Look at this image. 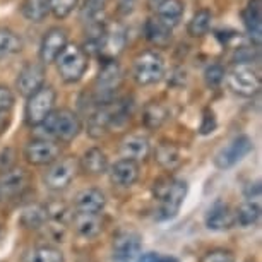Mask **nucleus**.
<instances>
[{"mask_svg": "<svg viewBox=\"0 0 262 262\" xmlns=\"http://www.w3.org/2000/svg\"><path fill=\"white\" fill-rule=\"evenodd\" d=\"M187 194H189V184L185 180H158L155 184V197L158 201L156 220H173L179 214Z\"/></svg>", "mask_w": 262, "mask_h": 262, "instance_id": "f257e3e1", "label": "nucleus"}, {"mask_svg": "<svg viewBox=\"0 0 262 262\" xmlns=\"http://www.w3.org/2000/svg\"><path fill=\"white\" fill-rule=\"evenodd\" d=\"M45 136L50 139L60 141V142H71L79 136L81 132V120L72 110L60 108V110H52V113L45 118L41 123Z\"/></svg>", "mask_w": 262, "mask_h": 262, "instance_id": "f03ea898", "label": "nucleus"}, {"mask_svg": "<svg viewBox=\"0 0 262 262\" xmlns=\"http://www.w3.org/2000/svg\"><path fill=\"white\" fill-rule=\"evenodd\" d=\"M55 62L62 81L72 84L81 81L86 74L88 66H90V55L79 45H66Z\"/></svg>", "mask_w": 262, "mask_h": 262, "instance_id": "7ed1b4c3", "label": "nucleus"}, {"mask_svg": "<svg viewBox=\"0 0 262 262\" xmlns=\"http://www.w3.org/2000/svg\"><path fill=\"white\" fill-rule=\"evenodd\" d=\"M57 93L52 86L43 84L39 90L28 96L26 108H24V118L29 127H39L45 118L50 115L53 106H55Z\"/></svg>", "mask_w": 262, "mask_h": 262, "instance_id": "20e7f679", "label": "nucleus"}, {"mask_svg": "<svg viewBox=\"0 0 262 262\" xmlns=\"http://www.w3.org/2000/svg\"><path fill=\"white\" fill-rule=\"evenodd\" d=\"M225 79L230 90L240 96H254L260 90L259 74L247 62H236L228 74H225Z\"/></svg>", "mask_w": 262, "mask_h": 262, "instance_id": "39448f33", "label": "nucleus"}, {"mask_svg": "<svg viewBox=\"0 0 262 262\" xmlns=\"http://www.w3.org/2000/svg\"><path fill=\"white\" fill-rule=\"evenodd\" d=\"M132 74H134L136 82L141 84V86L155 84L165 74V60H163V57L158 52L146 50L136 57Z\"/></svg>", "mask_w": 262, "mask_h": 262, "instance_id": "423d86ee", "label": "nucleus"}, {"mask_svg": "<svg viewBox=\"0 0 262 262\" xmlns=\"http://www.w3.org/2000/svg\"><path fill=\"white\" fill-rule=\"evenodd\" d=\"M79 163L76 158L69 156L63 158V160H57L50 163V166L47 168L45 175H43V184L48 190L58 192L63 190L71 185V182L76 179Z\"/></svg>", "mask_w": 262, "mask_h": 262, "instance_id": "0eeeda50", "label": "nucleus"}, {"mask_svg": "<svg viewBox=\"0 0 262 262\" xmlns=\"http://www.w3.org/2000/svg\"><path fill=\"white\" fill-rule=\"evenodd\" d=\"M122 82V71L117 60H103V66L100 67V72L96 76L95 82V93L98 103H112L115 91L118 90Z\"/></svg>", "mask_w": 262, "mask_h": 262, "instance_id": "6e6552de", "label": "nucleus"}, {"mask_svg": "<svg viewBox=\"0 0 262 262\" xmlns=\"http://www.w3.org/2000/svg\"><path fill=\"white\" fill-rule=\"evenodd\" d=\"M252 149H254V142H252L249 136H245V134L236 136L228 144L223 146L216 152L214 165L216 168H220V170H230V168H233L235 165H238Z\"/></svg>", "mask_w": 262, "mask_h": 262, "instance_id": "1a4fd4ad", "label": "nucleus"}, {"mask_svg": "<svg viewBox=\"0 0 262 262\" xmlns=\"http://www.w3.org/2000/svg\"><path fill=\"white\" fill-rule=\"evenodd\" d=\"M142 252V238L137 231H120L112 245V262H137Z\"/></svg>", "mask_w": 262, "mask_h": 262, "instance_id": "9d476101", "label": "nucleus"}, {"mask_svg": "<svg viewBox=\"0 0 262 262\" xmlns=\"http://www.w3.org/2000/svg\"><path fill=\"white\" fill-rule=\"evenodd\" d=\"M60 156V146L52 139H33L24 147V158L29 165L34 166H45L50 165Z\"/></svg>", "mask_w": 262, "mask_h": 262, "instance_id": "9b49d317", "label": "nucleus"}, {"mask_svg": "<svg viewBox=\"0 0 262 262\" xmlns=\"http://www.w3.org/2000/svg\"><path fill=\"white\" fill-rule=\"evenodd\" d=\"M127 36L122 26L118 24H112V26L105 28L100 43H98V55L101 60H115L125 48Z\"/></svg>", "mask_w": 262, "mask_h": 262, "instance_id": "f8f14e48", "label": "nucleus"}, {"mask_svg": "<svg viewBox=\"0 0 262 262\" xmlns=\"http://www.w3.org/2000/svg\"><path fill=\"white\" fill-rule=\"evenodd\" d=\"M204 225L211 231H225L235 226V211L223 201L212 202L204 216Z\"/></svg>", "mask_w": 262, "mask_h": 262, "instance_id": "ddd939ff", "label": "nucleus"}, {"mask_svg": "<svg viewBox=\"0 0 262 262\" xmlns=\"http://www.w3.org/2000/svg\"><path fill=\"white\" fill-rule=\"evenodd\" d=\"M67 45V31L63 28H52L45 33L39 47V58L43 63H53Z\"/></svg>", "mask_w": 262, "mask_h": 262, "instance_id": "4468645a", "label": "nucleus"}, {"mask_svg": "<svg viewBox=\"0 0 262 262\" xmlns=\"http://www.w3.org/2000/svg\"><path fill=\"white\" fill-rule=\"evenodd\" d=\"M43 82H45V69H43V66L36 62H28L17 74L16 86L19 93L28 98L36 90H39L43 86Z\"/></svg>", "mask_w": 262, "mask_h": 262, "instance_id": "2eb2a0df", "label": "nucleus"}, {"mask_svg": "<svg viewBox=\"0 0 262 262\" xmlns=\"http://www.w3.org/2000/svg\"><path fill=\"white\" fill-rule=\"evenodd\" d=\"M28 175L21 168H9L6 171H0V199L7 201L16 197L26 189Z\"/></svg>", "mask_w": 262, "mask_h": 262, "instance_id": "dca6fc26", "label": "nucleus"}, {"mask_svg": "<svg viewBox=\"0 0 262 262\" xmlns=\"http://www.w3.org/2000/svg\"><path fill=\"white\" fill-rule=\"evenodd\" d=\"M139 179V163L122 158L110 168V180L113 185L128 189Z\"/></svg>", "mask_w": 262, "mask_h": 262, "instance_id": "f3484780", "label": "nucleus"}, {"mask_svg": "<svg viewBox=\"0 0 262 262\" xmlns=\"http://www.w3.org/2000/svg\"><path fill=\"white\" fill-rule=\"evenodd\" d=\"M72 225H74L76 233L79 236H82V238H86V240L96 238L103 230V223H101L100 216L93 214V212L77 211L76 214L72 216Z\"/></svg>", "mask_w": 262, "mask_h": 262, "instance_id": "a211bd4d", "label": "nucleus"}, {"mask_svg": "<svg viewBox=\"0 0 262 262\" xmlns=\"http://www.w3.org/2000/svg\"><path fill=\"white\" fill-rule=\"evenodd\" d=\"M76 209L81 212H93V214H100L105 209L106 199L105 194L100 189H84L76 195L74 199Z\"/></svg>", "mask_w": 262, "mask_h": 262, "instance_id": "6ab92c4d", "label": "nucleus"}, {"mask_svg": "<svg viewBox=\"0 0 262 262\" xmlns=\"http://www.w3.org/2000/svg\"><path fill=\"white\" fill-rule=\"evenodd\" d=\"M149 151H151V146H149L147 137L139 136V134L127 136L120 144L122 158H127V160H132V161L144 160V158H147V155H149Z\"/></svg>", "mask_w": 262, "mask_h": 262, "instance_id": "aec40b11", "label": "nucleus"}, {"mask_svg": "<svg viewBox=\"0 0 262 262\" xmlns=\"http://www.w3.org/2000/svg\"><path fill=\"white\" fill-rule=\"evenodd\" d=\"M244 24L250 34V38L259 47L262 34V0H250L249 7L244 12Z\"/></svg>", "mask_w": 262, "mask_h": 262, "instance_id": "412c9836", "label": "nucleus"}, {"mask_svg": "<svg viewBox=\"0 0 262 262\" xmlns=\"http://www.w3.org/2000/svg\"><path fill=\"white\" fill-rule=\"evenodd\" d=\"M156 16L158 19L166 24V26H170L171 29L175 26H179L182 17H184V12H185V6L182 0H165V2H161L160 6L156 9Z\"/></svg>", "mask_w": 262, "mask_h": 262, "instance_id": "4be33fe9", "label": "nucleus"}, {"mask_svg": "<svg viewBox=\"0 0 262 262\" xmlns=\"http://www.w3.org/2000/svg\"><path fill=\"white\" fill-rule=\"evenodd\" d=\"M79 166L90 175H103L108 170V156L100 147H91L82 155Z\"/></svg>", "mask_w": 262, "mask_h": 262, "instance_id": "5701e85b", "label": "nucleus"}, {"mask_svg": "<svg viewBox=\"0 0 262 262\" xmlns=\"http://www.w3.org/2000/svg\"><path fill=\"white\" fill-rule=\"evenodd\" d=\"M19 225L26 230H38L41 226H45L48 221V212L45 206L39 204H29L21 211L19 214Z\"/></svg>", "mask_w": 262, "mask_h": 262, "instance_id": "b1692460", "label": "nucleus"}, {"mask_svg": "<svg viewBox=\"0 0 262 262\" xmlns=\"http://www.w3.org/2000/svg\"><path fill=\"white\" fill-rule=\"evenodd\" d=\"M144 33L147 41L152 43L155 47H166L168 43L171 41V28L163 24L160 19H147L146 26H144Z\"/></svg>", "mask_w": 262, "mask_h": 262, "instance_id": "393cba45", "label": "nucleus"}, {"mask_svg": "<svg viewBox=\"0 0 262 262\" xmlns=\"http://www.w3.org/2000/svg\"><path fill=\"white\" fill-rule=\"evenodd\" d=\"M155 161L165 170H175L182 163V152L175 144L171 142H163L156 147L155 151Z\"/></svg>", "mask_w": 262, "mask_h": 262, "instance_id": "a878e982", "label": "nucleus"}, {"mask_svg": "<svg viewBox=\"0 0 262 262\" xmlns=\"http://www.w3.org/2000/svg\"><path fill=\"white\" fill-rule=\"evenodd\" d=\"M259 217H260V202L245 201L235 211V225L242 226V228H250V226L257 225Z\"/></svg>", "mask_w": 262, "mask_h": 262, "instance_id": "bb28decb", "label": "nucleus"}, {"mask_svg": "<svg viewBox=\"0 0 262 262\" xmlns=\"http://www.w3.org/2000/svg\"><path fill=\"white\" fill-rule=\"evenodd\" d=\"M23 50V39L7 28H0V60Z\"/></svg>", "mask_w": 262, "mask_h": 262, "instance_id": "cd10ccee", "label": "nucleus"}, {"mask_svg": "<svg viewBox=\"0 0 262 262\" xmlns=\"http://www.w3.org/2000/svg\"><path fill=\"white\" fill-rule=\"evenodd\" d=\"M166 118H168V110L161 105V103L151 101L144 106V112H142V122H144V125L147 128L161 127Z\"/></svg>", "mask_w": 262, "mask_h": 262, "instance_id": "c85d7f7f", "label": "nucleus"}, {"mask_svg": "<svg viewBox=\"0 0 262 262\" xmlns=\"http://www.w3.org/2000/svg\"><path fill=\"white\" fill-rule=\"evenodd\" d=\"M21 12L28 21L41 23L48 16V12H50L48 0H24Z\"/></svg>", "mask_w": 262, "mask_h": 262, "instance_id": "c756f323", "label": "nucleus"}, {"mask_svg": "<svg viewBox=\"0 0 262 262\" xmlns=\"http://www.w3.org/2000/svg\"><path fill=\"white\" fill-rule=\"evenodd\" d=\"M211 23H212V16L211 12L207 11V9H201V11H197L194 16H192L189 26H187V31L192 38H201L207 34L211 28Z\"/></svg>", "mask_w": 262, "mask_h": 262, "instance_id": "7c9ffc66", "label": "nucleus"}, {"mask_svg": "<svg viewBox=\"0 0 262 262\" xmlns=\"http://www.w3.org/2000/svg\"><path fill=\"white\" fill-rule=\"evenodd\" d=\"M33 260L34 262H66L62 250L57 249V247H53V245L38 247V249L34 250Z\"/></svg>", "mask_w": 262, "mask_h": 262, "instance_id": "2f4dec72", "label": "nucleus"}, {"mask_svg": "<svg viewBox=\"0 0 262 262\" xmlns=\"http://www.w3.org/2000/svg\"><path fill=\"white\" fill-rule=\"evenodd\" d=\"M79 0H48V7L57 19H66L77 7Z\"/></svg>", "mask_w": 262, "mask_h": 262, "instance_id": "473e14b6", "label": "nucleus"}, {"mask_svg": "<svg viewBox=\"0 0 262 262\" xmlns=\"http://www.w3.org/2000/svg\"><path fill=\"white\" fill-rule=\"evenodd\" d=\"M225 69L221 66H217V63H212V66H209L206 69L204 72V79L207 82V86L214 88V86H220L221 82L225 81Z\"/></svg>", "mask_w": 262, "mask_h": 262, "instance_id": "72a5a7b5", "label": "nucleus"}, {"mask_svg": "<svg viewBox=\"0 0 262 262\" xmlns=\"http://www.w3.org/2000/svg\"><path fill=\"white\" fill-rule=\"evenodd\" d=\"M202 262H235V255L231 254L230 250L214 249V250L207 252L204 255V259H202Z\"/></svg>", "mask_w": 262, "mask_h": 262, "instance_id": "f704fd0d", "label": "nucleus"}, {"mask_svg": "<svg viewBox=\"0 0 262 262\" xmlns=\"http://www.w3.org/2000/svg\"><path fill=\"white\" fill-rule=\"evenodd\" d=\"M14 105V95L7 86L0 84V115L7 113Z\"/></svg>", "mask_w": 262, "mask_h": 262, "instance_id": "c9c22d12", "label": "nucleus"}, {"mask_svg": "<svg viewBox=\"0 0 262 262\" xmlns=\"http://www.w3.org/2000/svg\"><path fill=\"white\" fill-rule=\"evenodd\" d=\"M137 262H180V260L173 255H165L160 254V252H147V254H141Z\"/></svg>", "mask_w": 262, "mask_h": 262, "instance_id": "e433bc0d", "label": "nucleus"}, {"mask_svg": "<svg viewBox=\"0 0 262 262\" xmlns=\"http://www.w3.org/2000/svg\"><path fill=\"white\" fill-rule=\"evenodd\" d=\"M214 128H216V117H214V113L209 112V110H206L204 117H202L201 134L207 136V134H211V132H214Z\"/></svg>", "mask_w": 262, "mask_h": 262, "instance_id": "4c0bfd02", "label": "nucleus"}, {"mask_svg": "<svg viewBox=\"0 0 262 262\" xmlns=\"http://www.w3.org/2000/svg\"><path fill=\"white\" fill-rule=\"evenodd\" d=\"M14 165V151L11 147H6L0 152V171H6Z\"/></svg>", "mask_w": 262, "mask_h": 262, "instance_id": "58836bf2", "label": "nucleus"}, {"mask_svg": "<svg viewBox=\"0 0 262 262\" xmlns=\"http://www.w3.org/2000/svg\"><path fill=\"white\" fill-rule=\"evenodd\" d=\"M244 195L247 201H255V202H260V184L257 182V184H249L245 187L244 190Z\"/></svg>", "mask_w": 262, "mask_h": 262, "instance_id": "ea45409f", "label": "nucleus"}, {"mask_svg": "<svg viewBox=\"0 0 262 262\" xmlns=\"http://www.w3.org/2000/svg\"><path fill=\"white\" fill-rule=\"evenodd\" d=\"M118 7L122 14H130L136 7V0H118Z\"/></svg>", "mask_w": 262, "mask_h": 262, "instance_id": "a19ab883", "label": "nucleus"}, {"mask_svg": "<svg viewBox=\"0 0 262 262\" xmlns=\"http://www.w3.org/2000/svg\"><path fill=\"white\" fill-rule=\"evenodd\" d=\"M161 2H165V0H147V6H149L151 9H156Z\"/></svg>", "mask_w": 262, "mask_h": 262, "instance_id": "79ce46f5", "label": "nucleus"}, {"mask_svg": "<svg viewBox=\"0 0 262 262\" xmlns=\"http://www.w3.org/2000/svg\"><path fill=\"white\" fill-rule=\"evenodd\" d=\"M103 2H105V0H103Z\"/></svg>", "mask_w": 262, "mask_h": 262, "instance_id": "37998d69", "label": "nucleus"}]
</instances>
